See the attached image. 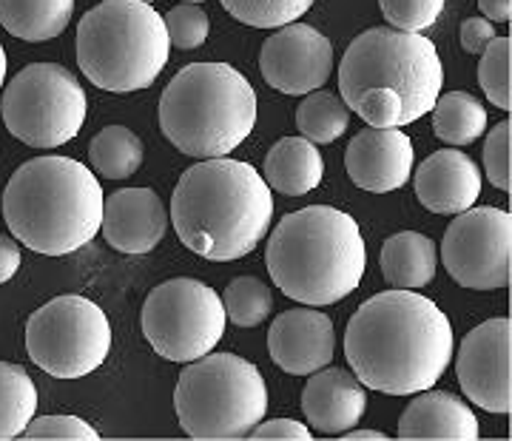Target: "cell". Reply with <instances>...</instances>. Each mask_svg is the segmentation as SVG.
<instances>
[{
  "label": "cell",
  "instance_id": "484cf974",
  "mask_svg": "<svg viewBox=\"0 0 512 441\" xmlns=\"http://www.w3.org/2000/svg\"><path fill=\"white\" fill-rule=\"evenodd\" d=\"M37 387L20 365L0 362V441L18 439L35 419Z\"/></svg>",
  "mask_w": 512,
  "mask_h": 441
},
{
  "label": "cell",
  "instance_id": "e0dca14e",
  "mask_svg": "<svg viewBox=\"0 0 512 441\" xmlns=\"http://www.w3.org/2000/svg\"><path fill=\"white\" fill-rule=\"evenodd\" d=\"M333 322L313 308L279 313L268 331V350L276 368L291 376H311L333 359Z\"/></svg>",
  "mask_w": 512,
  "mask_h": 441
},
{
  "label": "cell",
  "instance_id": "836d02e7",
  "mask_svg": "<svg viewBox=\"0 0 512 441\" xmlns=\"http://www.w3.org/2000/svg\"><path fill=\"white\" fill-rule=\"evenodd\" d=\"M26 439H66V441H97L100 433L92 424L77 416H40L23 430Z\"/></svg>",
  "mask_w": 512,
  "mask_h": 441
},
{
  "label": "cell",
  "instance_id": "f546056e",
  "mask_svg": "<svg viewBox=\"0 0 512 441\" xmlns=\"http://www.w3.org/2000/svg\"><path fill=\"white\" fill-rule=\"evenodd\" d=\"M512 69V40L510 37H495L493 43L481 52V66H478V83L487 94V100L498 109H512L510 89Z\"/></svg>",
  "mask_w": 512,
  "mask_h": 441
},
{
  "label": "cell",
  "instance_id": "603a6c76",
  "mask_svg": "<svg viewBox=\"0 0 512 441\" xmlns=\"http://www.w3.org/2000/svg\"><path fill=\"white\" fill-rule=\"evenodd\" d=\"M72 15L74 0H0L3 29L29 43L63 35Z\"/></svg>",
  "mask_w": 512,
  "mask_h": 441
},
{
  "label": "cell",
  "instance_id": "4fadbf2b",
  "mask_svg": "<svg viewBox=\"0 0 512 441\" xmlns=\"http://www.w3.org/2000/svg\"><path fill=\"white\" fill-rule=\"evenodd\" d=\"M458 385L487 413L512 410V322L495 316L464 336L458 348Z\"/></svg>",
  "mask_w": 512,
  "mask_h": 441
},
{
  "label": "cell",
  "instance_id": "9c48e42d",
  "mask_svg": "<svg viewBox=\"0 0 512 441\" xmlns=\"http://www.w3.org/2000/svg\"><path fill=\"white\" fill-rule=\"evenodd\" d=\"M3 123L32 148H57L74 140L86 120V92L69 69L32 63L20 69L0 97Z\"/></svg>",
  "mask_w": 512,
  "mask_h": 441
},
{
  "label": "cell",
  "instance_id": "7402d4cb",
  "mask_svg": "<svg viewBox=\"0 0 512 441\" xmlns=\"http://www.w3.org/2000/svg\"><path fill=\"white\" fill-rule=\"evenodd\" d=\"M379 265H382L387 285L402 288V291H419L433 282L439 254L430 237H424L419 231H402L384 242Z\"/></svg>",
  "mask_w": 512,
  "mask_h": 441
},
{
  "label": "cell",
  "instance_id": "f35d334b",
  "mask_svg": "<svg viewBox=\"0 0 512 441\" xmlns=\"http://www.w3.org/2000/svg\"><path fill=\"white\" fill-rule=\"evenodd\" d=\"M345 439L350 441H384V433H379V430H356V433H342Z\"/></svg>",
  "mask_w": 512,
  "mask_h": 441
},
{
  "label": "cell",
  "instance_id": "1f68e13d",
  "mask_svg": "<svg viewBox=\"0 0 512 441\" xmlns=\"http://www.w3.org/2000/svg\"><path fill=\"white\" fill-rule=\"evenodd\" d=\"M165 32H168V43L177 49H200L205 37L211 32L208 15L202 12L197 3H180L165 15Z\"/></svg>",
  "mask_w": 512,
  "mask_h": 441
},
{
  "label": "cell",
  "instance_id": "9a60e30c",
  "mask_svg": "<svg viewBox=\"0 0 512 441\" xmlns=\"http://www.w3.org/2000/svg\"><path fill=\"white\" fill-rule=\"evenodd\" d=\"M416 151L402 129H362L350 140L345 166L353 185L370 194L396 191L410 180Z\"/></svg>",
  "mask_w": 512,
  "mask_h": 441
},
{
  "label": "cell",
  "instance_id": "b9f144b4",
  "mask_svg": "<svg viewBox=\"0 0 512 441\" xmlns=\"http://www.w3.org/2000/svg\"><path fill=\"white\" fill-rule=\"evenodd\" d=\"M143 3H151V0H143Z\"/></svg>",
  "mask_w": 512,
  "mask_h": 441
},
{
  "label": "cell",
  "instance_id": "ac0fdd59",
  "mask_svg": "<svg viewBox=\"0 0 512 441\" xmlns=\"http://www.w3.org/2000/svg\"><path fill=\"white\" fill-rule=\"evenodd\" d=\"M416 197L433 214H461L481 197V171L473 157L456 148L433 151L416 168Z\"/></svg>",
  "mask_w": 512,
  "mask_h": 441
},
{
  "label": "cell",
  "instance_id": "4316f807",
  "mask_svg": "<svg viewBox=\"0 0 512 441\" xmlns=\"http://www.w3.org/2000/svg\"><path fill=\"white\" fill-rule=\"evenodd\" d=\"M296 126L305 140H311L316 146H328L348 131L350 109L336 94L311 92L296 109Z\"/></svg>",
  "mask_w": 512,
  "mask_h": 441
},
{
  "label": "cell",
  "instance_id": "ab89813d",
  "mask_svg": "<svg viewBox=\"0 0 512 441\" xmlns=\"http://www.w3.org/2000/svg\"><path fill=\"white\" fill-rule=\"evenodd\" d=\"M3 83H6V52H3V43H0V92H3Z\"/></svg>",
  "mask_w": 512,
  "mask_h": 441
},
{
  "label": "cell",
  "instance_id": "8fae6325",
  "mask_svg": "<svg viewBox=\"0 0 512 441\" xmlns=\"http://www.w3.org/2000/svg\"><path fill=\"white\" fill-rule=\"evenodd\" d=\"M222 296L200 279H168L148 294L143 333L168 362H194L217 348L225 333Z\"/></svg>",
  "mask_w": 512,
  "mask_h": 441
},
{
  "label": "cell",
  "instance_id": "30bf717a",
  "mask_svg": "<svg viewBox=\"0 0 512 441\" xmlns=\"http://www.w3.org/2000/svg\"><path fill=\"white\" fill-rule=\"evenodd\" d=\"M26 350L43 373L55 379H83L109 356V316L86 296H55L29 316Z\"/></svg>",
  "mask_w": 512,
  "mask_h": 441
},
{
  "label": "cell",
  "instance_id": "e575fe53",
  "mask_svg": "<svg viewBox=\"0 0 512 441\" xmlns=\"http://www.w3.org/2000/svg\"><path fill=\"white\" fill-rule=\"evenodd\" d=\"M251 439H291V441H308L313 436L311 427H305V424L293 422V419H271V422H259L248 433Z\"/></svg>",
  "mask_w": 512,
  "mask_h": 441
},
{
  "label": "cell",
  "instance_id": "5b68a950",
  "mask_svg": "<svg viewBox=\"0 0 512 441\" xmlns=\"http://www.w3.org/2000/svg\"><path fill=\"white\" fill-rule=\"evenodd\" d=\"M103 188L72 157H35L3 191V220L37 254L66 257L86 248L103 225Z\"/></svg>",
  "mask_w": 512,
  "mask_h": 441
},
{
  "label": "cell",
  "instance_id": "d4e9b609",
  "mask_svg": "<svg viewBox=\"0 0 512 441\" xmlns=\"http://www.w3.org/2000/svg\"><path fill=\"white\" fill-rule=\"evenodd\" d=\"M143 140L126 126H106L97 131L89 146L92 168L103 180H128L143 166Z\"/></svg>",
  "mask_w": 512,
  "mask_h": 441
},
{
  "label": "cell",
  "instance_id": "6da1fadb",
  "mask_svg": "<svg viewBox=\"0 0 512 441\" xmlns=\"http://www.w3.org/2000/svg\"><path fill=\"white\" fill-rule=\"evenodd\" d=\"M453 345V325L439 305L402 288L362 302L345 333L353 376L390 396H410L436 385L453 359Z\"/></svg>",
  "mask_w": 512,
  "mask_h": 441
},
{
  "label": "cell",
  "instance_id": "d590c367",
  "mask_svg": "<svg viewBox=\"0 0 512 441\" xmlns=\"http://www.w3.org/2000/svg\"><path fill=\"white\" fill-rule=\"evenodd\" d=\"M495 37V26L487 18H467L461 23V46L467 55H481Z\"/></svg>",
  "mask_w": 512,
  "mask_h": 441
},
{
  "label": "cell",
  "instance_id": "60d3db41",
  "mask_svg": "<svg viewBox=\"0 0 512 441\" xmlns=\"http://www.w3.org/2000/svg\"><path fill=\"white\" fill-rule=\"evenodd\" d=\"M185 3H197V6H200V3H205V0H185Z\"/></svg>",
  "mask_w": 512,
  "mask_h": 441
},
{
  "label": "cell",
  "instance_id": "d6a6232c",
  "mask_svg": "<svg viewBox=\"0 0 512 441\" xmlns=\"http://www.w3.org/2000/svg\"><path fill=\"white\" fill-rule=\"evenodd\" d=\"M510 160H512V123L504 120L498 123L487 143H484V168H487V177L495 188L501 191H510L512 188V174H510Z\"/></svg>",
  "mask_w": 512,
  "mask_h": 441
},
{
  "label": "cell",
  "instance_id": "ba28073f",
  "mask_svg": "<svg viewBox=\"0 0 512 441\" xmlns=\"http://www.w3.org/2000/svg\"><path fill=\"white\" fill-rule=\"evenodd\" d=\"M174 410L191 439H245L268 410V387L237 353H205L185 362Z\"/></svg>",
  "mask_w": 512,
  "mask_h": 441
},
{
  "label": "cell",
  "instance_id": "5bb4252c",
  "mask_svg": "<svg viewBox=\"0 0 512 441\" xmlns=\"http://www.w3.org/2000/svg\"><path fill=\"white\" fill-rule=\"evenodd\" d=\"M259 69L265 83L282 94H311L328 83L333 69V46L319 29L288 23L265 40Z\"/></svg>",
  "mask_w": 512,
  "mask_h": 441
},
{
  "label": "cell",
  "instance_id": "f1b7e54d",
  "mask_svg": "<svg viewBox=\"0 0 512 441\" xmlns=\"http://www.w3.org/2000/svg\"><path fill=\"white\" fill-rule=\"evenodd\" d=\"M239 23L254 26V29H282L288 23H296L313 0H220Z\"/></svg>",
  "mask_w": 512,
  "mask_h": 441
},
{
  "label": "cell",
  "instance_id": "3957f363",
  "mask_svg": "<svg viewBox=\"0 0 512 441\" xmlns=\"http://www.w3.org/2000/svg\"><path fill=\"white\" fill-rule=\"evenodd\" d=\"M274 220L265 177L239 160L211 157L180 177L171 197V222L188 251L211 262L248 257Z\"/></svg>",
  "mask_w": 512,
  "mask_h": 441
},
{
  "label": "cell",
  "instance_id": "8d00e7d4",
  "mask_svg": "<svg viewBox=\"0 0 512 441\" xmlns=\"http://www.w3.org/2000/svg\"><path fill=\"white\" fill-rule=\"evenodd\" d=\"M20 262H23V257H20L18 242L12 237H6V234H0V285L18 274Z\"/></svg>",
  "mask_w": 512,
  "mask_h": 441
},
{
  "label": "cell",
  "instance_id": "44dd1931",
  "mask_svg": "<svg viewBox=\"0 0 512 441\" xmlns=\"http://www.w3.org/2000/svg\"><path fill=\"white\" fill-rule=\"evenodd\" d=\"M265 183L285 197L311 194L325 177V160L319 146L305 137H285L279 140L265 157Z\"/></svg>",
  "mask_w": 512,
  "mask_h": 441
},
{
  "label": "cell",
  "instance_id": "7a4b0ae2",
  "mask_svg": "<svg viewBox=\"0 0 512 441\" xmlns=\"http://www.w3.org/2000/svg\"><path fill=\"white\" fill-rule=\"evenodd\" d=\"M444 86L433 40L390 26L367 29L339 66V92L373 129H402L430 114Z\"/></svg>",
  "mask_w": 512,
  "mask_h": 441
},
{
  "label": "cell",
  "instance_id": "52a82bcc",
  "mask_svg": "<svg viewBox=\"0 0 512 441\" xmlns=\"http://www.w3.org/2000/svg\"><path fill=\"white\" fill-rule=\"evenodd\" d=\"M168 55L165 20L143 0H103L77 23V66L103 92H143Z\"/></svg>",
  "mask_w": 512,
  "mask_h": 441
},
{
  "label": "cell",
  "instance_id": "d6986e66",
  "mask_svg": "<svg viewBox=\"0 0 512 441\" xmlns=\"http://www.w3.org/2000/svg\"><path fill=\"white\" fill-rule=\"evenodd\" d=\"M302 410L313 430L325 436H342L365 416L367 387L348 370H316L302 390Z\"/></svg>",
  "mask_w": 512,
  "mask_h": 441
},
{
  "label": "cell",
  "instance_id": "4dcf8cb0",
  "mask_svg": "<svg viewBox=\"0 0 512 441\" xmlns=\"http://www.w3.org/2000/svg\"><path fill=\"white\" fill-rule=\"evenodd\" d=\"M379 6L390 29L413 32V35L430 29L444 12V0H379Z\"/></svg>",
  "mask_w": 512,
  "mask_h": 441
},
{
  "label": "cell",
  "instance_id": "83f0119b",
  "mask_svg": "<svg viewBox=\"0 0 512 441\" xmlns=\"http://www.w3.org/2000/svg\"><path fill=\"white\" fill-rule=\"evenodd\" d=\"M222 305H225L228 322H234L237 328H256L274 311V296H271V288L262 279H256V276H237L225 288Z\"/></svg>",
  "mask_w": 512,
  "mask_h": 441
},
{
  "label": "cell",
  "instance_id": "ffe728a7",
  "mask_svg": "<svg viewBox=\"0 0 512 441\" xmlns=\"http://www.w3.org/2000/svg\"><path fill=\"white\" fill-rule=\"evenodd\" d=\"M402 439H447L476 441L481 436L478 416L453 393L444 390H421L399 419Z\"/></svg>",
  "mask_w": 512,
  "mask_h": 441
},
{
  "label": "cell",
  "instance_id": "7c38bea8",
  "mask_svg": "<svg viewBox=\"0 0 512 441\" xmlns=\"http://www.w3.org/2000/svg\"><path fill=\"white\" fill-rule=\"evenodd\" d=\"M447 274L461 288L495 291L512 279V217L501 208H467L447 228L441 242Z\"/></svg>",
  "mask_w": 512,
  "mask_h": 441
},
{
  "label": "cell",
  "instance_id": "2e32d148",
  "mask_svg": "<svg viewBox=\"0 0 512 441\" xmlns=\"http://www.w3.org/2000/svg\"><path fill=\"white\" fill-rule=\"evenodd\" d=\"M103 237L114 251L140 257L154 251L168 231V211L157 191L123 188L103 203Z\"/></svg>",
  "mask_w": 512,
  "mask_h": 441
},
{
  "label": "cell",
  "instance_id": "74e56055",
  "mask_svg": "<svg viewBox=\"0 0 512 441\" xmlns=\"http://www.w3.org/2000/svg\"><path fill=\"white\" fill-rule=\"evenodd\" d=\"M478 6L490 23H510L512 0H478Z\"/></svg>",
  "mask_w": 512,
  "mask_h": 441
},
{
  "label": "cell",
  "instance_id": "277c9868",
  "mask_svg": "<svg viewBox=\"0 0 512 441\" xmlns=\"http://www.w3.org/2000/svg\"><path fill=\"white\" fill-rule=\"evenodd\" d=\"M265 265L288 299L325 308L359 288L367 268L365 237L345 211L311 205L279 220Z\"/></svg>",
  "mask_w": 512,
  "mask_h": 441
},
{
  "label": "cell",
  "instance_id": "cb8c5ba5",
  "mask_svg": "<svg viewBox=\"0 0 512 441\" xmlns=\"http://www.w3.org/2000/svg\"><path fill=\"white\" fill-rule=\"evenodd\" d=\"M433 129H436V137L447 146H470L487 129V109L473 94H444L433 106Z\"/></svg>",
  "mask_w": 512,
  "mask_h": 441
},
{
  "label": "cell",
  "instance_id": "8992f818",
  "mask_svg": "<svg viewBox=\"0 0 512 441\" xmlns=\"http://www.w3.org/2000/svg\"><path fill=\"white\" fill-rule=\"evenodd\" d=\"M254 126V86L228 63H191L160 97V129L188 157H228Z\"/></svg>",
  "mask_w": 512,
  "mask_h": 441
}]
</instances>
